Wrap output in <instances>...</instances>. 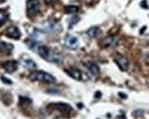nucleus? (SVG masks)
<instances>
[{
    "instance_id": "dca6fc26",
    "label": "nucleus",
    "mask_w": 149,
    "mask_h": 119,
    "mask_svg": "<svg viewBox=\"0 0 149 119\" xmlns=\"http://www.w3.org/2000/svg\"><path fill=\"white\" fill-rule=\"evenodd\" d=\"M79 8L76 6H68L65 8V11L66 13H69V14H73V13H76Z\"/></svg>"
},
{
    "instance_id": "9b49d317",
    "label": "nucleus",
    "mask_w": 149,
    "mask_h": 119,
    "mask_svg": "<svg viewBox=\"0 0 149 119\" xmlns=\"http://www.w3.org/2000/svg\"><path fill=\"white\" fill-rule=\"evenodd\" d=\"M13 50V45L4 41H0V55L10 54Z\"/></svg>"
},
{
    "instance_id": "aec40b11",
    "label": "nucleus",
    "mask_w": 149,
    "mask_h": 119,
    "mask_svg": "<svg viewBox=\"0 0 149 119\" xmlns=\"http://www.w3.org/2000/svg\"><path fill=\"white\" fill-rule=\"evenodd\" d=\"M1 2H2V1H1V0H0V3H1Z\"/></svg>"
},
{
    "instance_id": "f8f14e48",
    "label": "nucleus",
    "mask_w": 149,
    "mask_h": 119,
    "mask_svg": "<svg viewBox=\"0 0 149 119\" xmlns=\"http://www.w3.org/2000/svg\"><path fill=\"white\" fill-rule=\"evenodd\" d=\"M86 67L89 70V71L92 74L93 76H98L100 74V69L98 67V65L93 62H86Z\"/></svg>"
},
{
    "instance_id": "423d86ee",
    "label": "nucleus",
    "mask_w": 149,
    "mask_h": 119,
    "mask_svg": "<svg viewBox=\"0 0 149 119\" xmlns=\"http://www.w3.org/2000/svg\"><path fill=\"white\" fill-rule=\"evenodd\" d=\"M5 35L8 38H11L19 39L21 37V32L16 26H10V27H8L5 31Z\"/></svg>"
},
{
    "instance_id": "6ab92c4d",
    "label": "nucleus",
    "mask_w": 149,
    "mask_h": 119,
    "mask_svg": "<svg viewBox=\"0 0 149 119\" xmlns=\"http://www.w3.org/2000/svg\"><path fill=\"white\" fill-rule=\"evenodd\" d=\"M57 1H58V0H44V2L46 3L47 5H52Z\"/></svg>"
},
{
    "instance_id": "20e7f679",
    "label": "nucleus",
    "mask_w": 149,
    "mask_h": 119,
    "mask_svg": "<svg viewBox=\"0 0 149 119\" xmlns=\"http://www.w3.org/2000/svg\"><path fill=\"white\" fill-rule=\"evenodd\" d=\"M29 48L32 50H35L38 52V54L41 58L48 61V59L50 55V52L48 47H46V46H44V45H38L36 43H33V46H29Z\"/></svg>"
},
{
    "instance_id": "f03ea898",
    "label": "nucleus",
    "mask_w": 149,
    "mask_h": 119,
    "mask_svg": "<svg viewBox=\"0 0 149 119\" xmlns=\"http://www.w3.org/2000/svg\"><path fill=\"white\" fill-rule=\"evenodd\" d=\"M40 1L38 0H28L27 1V15L29 18H35L40 12Z\"/></svg>"
},
{
    "instance_id": "ddd939ff",
    "label": "nucleus",
    "mask_w": 149,
    "mask_h": 119,
    "mask_svg": "<svg viewBox=\"0 0 149 119\" xmlns=\"http://www.w3.org/2000/svg\"><path fill=\"white\" fill-rule=\"evenodd\" d=\"M21 64L24 66L25 68L29 69V70L35 69L37 67L36 62L32 61L31 59H22L21 60Z\"/></svg>"
},
{
    "instance_id": "39448f33",
    "label": "nucleus",
    "mask_w": 149,
    "mask_h": 119,
    "mask_svg": "<svg viewBox=\"0 0 149 119\" xmlns=\"http://www.w3.org/2000/svg\"><path fill=\"white\" fill-rule=\"evenodd\" d=\"M114 62L115 63L119 66V68L122 71H127L128 67H129V62L128 60L126 59V57H125L124 55L122 54H116L114 56Z\"/></svg>"
},
{
    "instance_id": "4468645a",
    "label": "nucleus",
    "mask_w": 149,
    "mask_h": 119,
    "mask_svg": "<svg viewBox=\"0 0 149 119\" xmlns=\"http://www.w3.org/2000/svg\"><path fill=\"white\" fill-rule=\"evenodd\" d=\"M98 33H99V29L97 27H93V28H91L88 31H87V35L91 38H96L98 36Z\"/></svg>"
},
{
    "instance_id": "6e6552de",
    "label": "nucleus",
    "mask_w": 149,
    "mask_h": 119,
    "mask_svg": "<svg viewBox=\"0 0 149 119\" xmlns=\"http://www.w3.org/2000/svg\"><path fill=\"white\" fill-rule=\"evenodd\" d=\"M117 43V38L113 37V36H109L106 37L101 41V46L102 48H111L116 45Z\"/></svg>"
},
{
    "instance_id": "9d476101",
    "label": "nucleus",
    "mask_w": 149,
    "mask_h": 119,
    "mask_svg": "<svg viewBox=\"0 0 149 119\" xmlns=\"http://www.w3.org/2000/svg\"><path fill=\"white\" fill-rule=\"evenodd\" d=\"M65 71L67 74L75 80H78V81H81L82 79V74L80 70H78L76 68H70V69H67L65 70Z\"/></svg>"
},
{
    "instance_id": "2eb2a0df",
    "label": "nucleus",
    "mask_w": 149,
    "mask_h": 119,
    "mask_svg": "<svg viewBox=\"0 0 149 119\" xmlns=\"http://www.w3.org/2000/svg\"><path fill=\"white\" fill-rule=\"evenodd\" d=\"M8 18V14L5 10H0V26H2Z\"/></svg>"
},
{
    "instance_id": "0eeeda50",
    "label": "nucleus",
    "mask_w": 149,
    "mask_h": 119,
    "mask_svg": "<svg viewBox=\"0 0 149 119\" xmlns=\"http://www.w3.org/2000/svg\"><path fill=\"white\" fill-rule=\"evenodd\" d=\"M65 46L70 50H76L79 46L78 38L72 35H67L65 38Z\"/></svg>"
},
{
    "instance_id": "a211bd4d",
    "label": "nucleus",
    "mask_w": 149,
    "mask_h": 119,
    "mask_svg": "<svg viewBox=\"0 0 149 119\" xmlns=\"http://www.w3.org/2000/svg\"><path fill=\"white\" fill-rule=\"evenodd\" d=\"M1 80H2V82L5 83H8V84H11V83H12L11 80H9V79L6 78V77H4V76L1 77Z\"/></svg>"
},
{
    "instance_id": "f3484780",
    "label": "nucleus",
    "mask_w": 149,
    "mask_h": 119,
    "mask_svg": "<svg viewBox=\"0 0 149 119\" xmlns=\"http://www.w3.org/2000/svg\"><path fill=\"white\" fill-rule=\"evenodd\" d=\"M20 104L21 105H30L31 104V100L30 99H29V98H27V97H20Z\"/></svg>"
},
{
    "instance_id": "f257e3e1",
    "label": "nucleus",
    "mask_w": 149,
    "mask_h": 119,
    "mask_svg": "<svg viewBox=\"0 0 149 119\" xmlns=\"http://www.w3.org/2000/svg\"><path fill=\"white\" fill-rule=\"evenodd\" d=\"M29 78L31 81H38V82H41L45 83H53L56 82V78L54 76L48 74V72L41 71L31 72Z\"/></svg>"
},
{
    "instance_id": "1a4fd4ad",
    "label": "nucleus",
    "mask_w": 149,
    "mask_h": 119,
    "mask_svg": "<svg viewBox=\"0 0 149 119\" xmlns=\"http://www.w3.org/2000/svg\"><path fill=\"white\" fill-rule=\"evenodd\" d=\"M3 69L8 72V74H12V72H15L17 70V62L15 61H8L6 62L3 65Z\"/></svg>"
},
{
    "instance_id": "7ed1b4c3",
    "label": "nucleus",
    "mask_w": 149,
    "mask_h": 119,
    "mask_svg": "<svg viewBox=\"0 0 149 119\" xmlns=\"http://www.w3.org/2000/svg\"><path fill=\"white\" fill-rule=\"evenodd\" d=\"M47 108L49 109L50 111L51 110H57V111L61 112V113L63 114V115H68V114H70V112L72 111V107L70 106V104H65V103L51 104H49L48 105Z\"/></svg>"
}]
</instances>
